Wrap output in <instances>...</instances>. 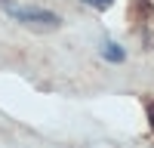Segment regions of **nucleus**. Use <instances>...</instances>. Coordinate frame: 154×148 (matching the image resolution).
Instances as JSON below:
<instances>
[{
	"instance_id": "nucleus-5",
	"label": "nucleus",
	"mask_w": 154,
	"mask_h": 148,
	"mask_svg": "<svg viewBox=\"0 0 154 148\" xmlns=\"http://www.w3.org/2000/svg\"><path fill=\"white\" fill-rule=\"evenodd\" d=\"M0 6H9V0H0Z\"/></svg>"
},
{
	"instance_id": "nucleus-2",
	"label": "nucleus",
	"mask_w": 154,
	"mask_h": 148,
	"mask_svg": "<svg viewBox=\"0 0 154 148\" xmlns=\"http://www.w3.org/2000/svg\"><path fill=\"white\" fill-rule=\"evenodd\" d=\"M105 59H111V62H123V49L114 46V43H108V46H105Z\"/></svg>"
},
{
	"instance_id": "nucleus-4",
	"label": "nucleus",
	"mask_w": 154,
	"mask_h": 148,
	"mask_svg": "<svg viewBox=\"0 0 154 148\" xmlns=\"http://www.w3.org/2000/svg\"><path fill=\"white\" fill-rule=\"evenodd\" d=\"M148 117H151V123H154V105H148Z\"/></svg>"
},
{
	"instance_id": "nucleus-3",
	"label": "nucleus",
	"mask_w": 154,
	"mask_h": 148,
	"mask_svg": "<svg viewBox=\"0 0 154 148\" xmlns=\"http://www.w3.org/2000/svg\"><path fill=\"white\" fill-rule=\"evenodd\" d=\"M83 3H89V6H96V9H108L114 0H83Z\"/></svg>"
},
{
	"instance_id": "nucleus-1",
	"label": "nucleus",
	"mask_w": 154,
	"mask_h": 148,
	"mask_svg": "<svg viewBox=\"0 0 154 148\" xmlns=\"http://www.w3.org/2000/svg\"><path fill=\"white\" fill-rule=\"evenodd\" d=\"M9 16L22 22V25H28V28H46V31H53L59 28V16L56 12H46V9H22V6H9Z\"/></svg>"
}]
</instances>
